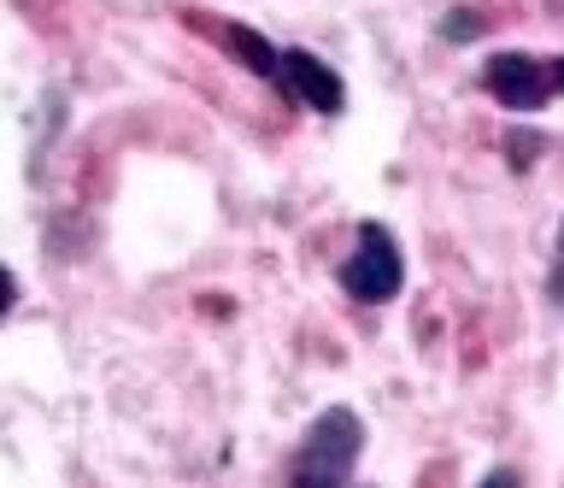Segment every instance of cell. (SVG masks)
<instances>
[{
	"label": "cell",
	"instance_id": "cell-1",
	"mask_svg": "<svg viewBox=\"0 0 564 488\" xmlns=\"http://www.w3.org/2000/svg\"><path fill=\"white\" fill-rule=\"evenodd\" d=\"M359 453H365V424L352 406H329L312 417V430L300 435L294 459H289V482H347L359 470Z\"/></svg>",
	"mask_w": 564,
	"mask_h": 488
},
{
	"label": "cell",
	"instance_id": "cell-2",
	"mask_svg": "<svg viewBox=\"0 0 564 488\" xmlns=\"http://www.w3.org/2000/svg\"><path fill=\"white\" fill-rule=\"evenodd\" d=\"M405 283V259H400V241L382 230V224H359V248L341 265V289L352 294L359 306H382L394 301Z\"/></svg>",
	"mask_w": 564,
	"mask_h": 488
},
{
	"label": "cell",
	"instance_id": "cell-3",
	"mask_svg": "<svg viewBox=\"0 0 564 488\" xmlns=\"http://www.w3.org/2000/svg\"><path fill=\"white\" fill-rule=\"evenodd\" d=\"M482 89L500 100L511 112H541L546 100H553V65L535 59V54H494L482 65Z\"/></svg>",
	"mask_w": 564,
	"mask_h": 488
},
{
	"label": "cell",
	"instance_id": "cell-4",
	"mask_svg": "<svg viewBox=\"0 0 564 488\" xmlns=\"http://www.w3.org/2000/svg\"><path fill=\"white\" fill-rule=\"evenodd\" d=\"M276 83H282L294 100H306L312 112H324V118H335V112L347 107L341 77H335L317 54H306V47H282V54H276Z\"/></svg>",
	"mask_w": 564,
	"mask_h": 488
},
{
	"label": "cell",
	"instance_id": "cell-5",
	"mask_svg": "<svg viewBox=\"0 0 564 488\" xmlns=\"http://www.w3.org/2000/svg\"><path fill=\"white\" fill-rule=\"evenodd\" d=\"M224 42H229V47H236V54L247 59V72H259V77H271V83H276V47L264 42L259 30H241V24H229V30H224Z\"/></svg>",
	"mask_w": 564,
	"mask_h": 488
},
{
	"label": "cell",
	"instance_id": "cell-6",
	"mask_svg": "<svg viewBox=\"0 0 564 488\" xmlns=\"http://www.w3.org/2000/svg\"><path fill=\"white\" fill-rule=\"evenodd\" d=\"M488 30V12H476V7H453L447 19H441V42H453V47H465L476 42Z\"/></svg>",
	"mask_w": 564,
	"mask_h": 488
},
{
	"label": "cell",
	"instance_id": "cell-7",
	"mask_svg": "<svg viewBox=\"0 0 564 488\" xmlns=\"http://www.w3.org/2000/svg\"><path fill=\"white\" fill-rule=\"evenodd\" d=\"M546 153V135H535V130H506V160L518 165V171H529Z\"/></svg>",
	"mask_w": 564,
	"mask_h": 488
},
{
	"label": "cell",
	"instance_id": "cell-8",
	"mask_svg": "<svg viewBox=\"0 0 564 488\" xmlns=\"http://www.w3.org/2000/svg\"><path fill=\"white\" fill-rule=\"evenodd\" d=\"M546 294H553V306L564 312V224H558V248H553V276H546Z\"/></svg>",
	"mask_w": 564,
	"mask_h": 488
},
{
	"label": "cell",
	"instance_id": "cell-9",
	"mask_svg": "<svg viewBox=\"0 0 564 488\" xmlns=\"http://www.w3.org/2000/svg\"><path fill=\"white\" fill-rule=\"evenodd\" d=\"M12 306H18V276H12L7 265H0V318H7Z\"/></svg>",
	"mask_w": 564,
	"mask_h": 488
},
{
	"label": "cell",
	"instance_id": "cell-10",
	"mask_svg": "<svg viewBox=\"0 0 564 488\" xmlns=\"http://www.w3.org/2000/svg\"><path fill=\"white\" fill-rule=\"evenodd\" d=\"M482 482H488V488H500V482H523V470H518V465H494Z\"/></svg>",
	"mask_w": 564,
	"mask_h": 488
},
{
	"label": "cell",
	"instance_id": "cell-11",
	"mask_svg": "<svg viewBox=\"0 0 564 488\" xmlns=\"http://www.w3.org/2000/svg\"><path fill=\"white\" fill-rule=\"evenodd\" d=\"M546 65H553V89L564 95V54H558V59H546Z\"/></svg>",
	"mask_w": 564,
	"mask_h": 488
}]
</instances>
